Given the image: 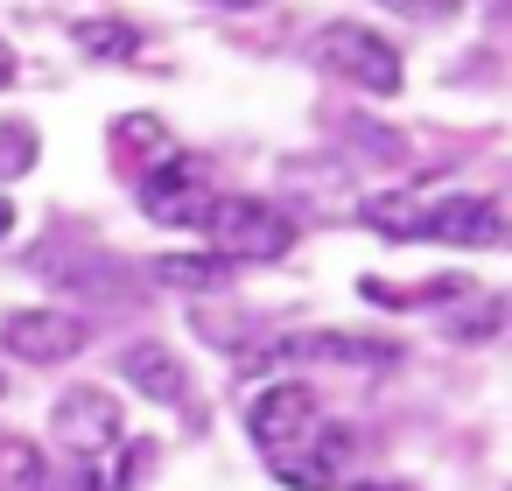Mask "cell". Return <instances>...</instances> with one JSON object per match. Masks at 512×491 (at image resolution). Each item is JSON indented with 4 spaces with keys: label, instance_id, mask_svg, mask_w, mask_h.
<instances>
[{
    "label": "cell",
    "instance_id": "23",
    "mask_svg": "<svg viewBox=\"0 0 512 491\" xmlns=\"http://www.w3.org/2000/svg\"><path fill=\"white\" fill-rule=\"evenodd\" d=\"M8 85H15V50L0 43V92H8Z\"/></svg>",
    "mask_w": 512,
    "mask_h": 491
},
{
    "label": "cell",
    "instance_id": "14",
    "mask_svg": "<svg viewBox=\"0 0 512 491\" xmlns=\"http://www.w3.org/2000/svg\"><path fill=\"white\" fill-rule=\"evenodd\" d=\"M505 330V295H484V288H463V309L442 316V337L456 344H491Z\"/></svg>",
    "mask_w": 512,
    "mask_h": 491
},
{
    "label": "cell",
    "instance_id": "4",
    "mask_svg": "<svg viewBox=\"0 0 512 491\" xmlns=\"http://www.w3.org/2000/svg\"><path fill=\"white\" fill-rule=\"evenodd\" d=\"M92 344V323L71 309H8L0 316V351L22 365H64Z\"/></svg>",
    "mask_w": 512,
    "mask_h": 491
},
{
    "label": "cell",
    "instance_id": "8",
    "mask_svg": "<svg viewBox=\"0 0 512 491\" xmlns=\"http://www.w3.org/2000/svg\"><path fill=\"white\" fill-rule=\"evenodd\" d=\"M344 470H351V428H316L302 449L274 456V477L288 491H344Z\"/></svg>",
    "mask_w": 512,
    "mask_h": 491
},
{
    "label": "cell",
    "instance_id": "3",
    "mask_svg": "<svg viewBox=\"0 0 512 491\" xmlns=\"http://www.w3.org/2000/svg\"><path fill=\"white\" fill-rule=\"evenodd\" d=\"M316 428H323V407H316V393H309L302 379H274V386L253 393V407H246V435L260 442L267 463L288 456V449H302Z\"/></svg>",
    "mask_w": 512,
    "mask_h": 491
},
{
    "label": "cell",
    "instance_id": "22",
    "mask_svg": "<svg viewBox=\"0 0 512 491\" xmlns=\"http://www.w3.org/2000/svg\"><path fill=\"white\" fill-rule=\"evenodd\" d=\"M211 8H225V15H253V8H267V0H211Z\"/></svg>",
    "mask_w": 512,
    "mask_h": 491
},
{
    "label": "cell",
    "instance_id": "16",
    "mask_svg": "<svg viewBox=\"0 0 512 491\" xmlns=\"http://www.w3.org/2000/svg\"><path fill=\"white\" fill-rule=\"evenodd\" d=\"M358 218H365L379 239H421V197H365Z\"/></svg>",
    "mask_w": 512,
    "mask_h": 491
},
{
    "label": "cell",
    "instance_id": "9",
    "mask_svg": "<svg viewBox=\"0 0 512 491\" xmlns=\"http://www.w3.org/2000/svg\"><path fill=\"white\" fill-rule=\"evenodd\" d=\"M274 351L281 358H316V365H358V372H393L400 365V344L358 337V330H302V337H281Z\"/></svg>",
    "mask_w": 512,
    "mask_h": 491
},
{
    "label": "cell",
    "instance_id": "10",
    "mask_svg": "<svg viewBox=\"0 0 512 491\" xmlns=\"http://www.w3.org/2000/svg\"><path fill=\"white\" fill-rule=\"evenodd\" d=\"M281 190H288L295 204L323 211V218H358V190H351L344 162H316V155H302V162H281Z\"/></svg>",
    "mask_w": 512,
    "mask_h": 491
},
{
    "label": "cell",
    "instance_id": "12",
    "mask_svg": "<svg viewBox=\"0 0 512 491\" xmlns=\"http://www.w3.org/2000/svg\"><path fill=\"white\" fill-rule=\"evenodd\" d=\"M148 274H155L162 288H183V295H218V288H232V267H225L218 253H162V260H148Z\"/></svg>",
    "mask_w": 512,
    "mask_h": 491
},
{
    "label": "cell",
    "instance_id": "18",
    "mask_svg": "<svg viewBox=\"0 0 512 491\" xmlns=\"http://www.w3.org/2000/svg\"><path fill=\"white\" fill-rule=\"evenodd\" d=\"M43 484V449L29 435H0V491H36Z\"/></svg>",
    "mask_w": 512,
    "mask_h": 491
},
{
    "label": "cell",
    "instance_id": "17",
    "mask_svg": "<svg viewBox=\"0 0 512 491\" xmlns=\"http://www.w3.org/2000/svg\"><path fill=\"white\" fill-rule=\"evenodd\" d=\"M36 162H43V134L29 120H8V127H0V183L36 176Z\"/></svg>",
    "mask_w": 512,
    "mask_h": 491
},
{
    "label": "cell",
    "instance_id": "19",
    "mask_svg": "<svg viewBox=\"0 0 512 491\" xmlns=\"http://www.w3.org/2000/svg\"><path fill=\"white\" fill-rule=\"evenodd\" d=\"M148 463H155V442H127V456H113V463H106V470H99L85 491H134Z\"/></svg>",
    "mask_w": 512,
    "mask_h": 491
},
{
    "label": "cell",
    "instance_id": "21",
    "mask_svg": "<svg viewBox=\"0 0 512 491\" xmlns=\"http://www.w3.org/2000/svg\"><path fill=\"white\" fill-rule=\"evenodd\" d=\"M386 15H400V22H449L463 0H379Z\"/></svg>",
    "mask_w": 512,
    "mask_h": 491
},
{
    "label": "cell",
    "instance_id": "5",
    "mask_svg": "<svg viewBox=\"0 0 512 491\" xmlns=\"http://www.w3.org/2000/svg\"><path fill=\"white\" fill-rule=\"evenodd\" d=\"M211 204H218V183H211V169L190 162V155H169L162 169L141 176V211H148L155 225H204Z\"/></svg>",
    "mask_w": 512,
    "mask_h": 491
},
{
    "label": "cell",
    "instance_id": "24",
    "mask_svg": "<svg viewBox=\"0 0 512 491\" xmlns=\"http://www.w3.org/2000/svg\"><path fill=\"white\" fill-rule=\"evenodd\" d=\"M8 232H15V204H8V197H0V239H8Z\"/></svg>",
    "mask_w": 512,
    "mask_h": 491
},
{
    "label": "cell",
    "instance_id": "7",
    "mask_svg": "<svg viewBox=\"0 0 512 491\" xmlns=\"http://www.w3.org/2000/svg\"><path fill=\"white\" fill-rule=\"evenodd\" d=\"M421 239L477 253V246H498V239H505V211H498V197H470V190H456V197L421 204Z\"/></svg>",
    "mask_w": 512,
    "mask_h": 491
},
{
    "label": "cell",
    "instance_id": "2",
    "mask_svg": "<svg viewBox=\"0 0 512 491\" xmlns=\"http://www.w3.org/2000/svg\"><path fill=\"white\" fill-rule=\"evenodd\" d=\"M316 64H323L330 78L372 92V99H393L400 78H407L400 43H386V36L365 29V22H323V29H316Z\"/></svg>",
    "mask_w": 512,
    "mask_h": 491
},
{
    "label": "cell",
    "instance_id": "11",
    "mask_svg": "<svg viewBox=\"0 0 512 491\" xmlns=\"http://www.w3.org/2000/svg\"><path fill=\"white\" fill-rule=\"evenodd\" d=\"M120 379H127L141 400H162V407H183V400H190V372H183V358H176L169 344H155V337H141V344L120 351Z\"/></svg>",
    "mask_w": 512,
    "mask_h": 491
},
{
    "label": "cell",
    "instance_id": "1",
    "mask_svg": "<svg viewBox=\"0 0 512 491\" xmlns=\"http://www.w3.org/2000/svg\"><path fill=\"white\" fill-rule=\"evenodd\" d=\"M204 232L225 267H267V260H288V246H295V218L260 197H218Z\"/></svg>",
    "mask_w": 512,
    "mask_h": 491
},
{
    "label": "cell",
    "instance_id": "20",
    "mask_svg": "<svg viewBox=\"0 0 512 491\" xmlns=\"http://www.w3.org/2000/svg\"><path fill=\"white\" fill-rule=\"evenodd\" d=\"M344 141H351V148H365V162H400V155H407V134L372 127V120H344Z\"/></svg>",
    "mask_w": 512,
    "mask_h": 491
},
{
    "label": "cell",
    "instance_id": "15",
    "mask_svg": "<svg viewBox=\"0 0 512 491\" xmlns=\"http://www.w3.org/2000/svg\"><path fill=\"white\" fill-rule=\"evenodd\" d=\"M71 36H78V50H85V57H99V64H127V57L141 50L134 22H120V15H85Z\"/></svg>",
    "mask_w": 512,
    "mask_h": 491
},
{
    "label": "cell",
    "instance_id": "13",
    "mask_svg": "<svg viewBox=\"0 0 512 491\" xmlns=\"http://www.w3.org/2000/svg\"><path fill=\"white\" fill-rule=\"evenodd\" d=\"M113 155H134L141 176H148V169H162V162L176 155V134H169L155 113H120V120H113Z\"/></svg>",
    "mask_w": 512,
    "mask_h": 491
},
{
    "label": "cell",
    "instance_id": "6",
    "mask_svg": "<svg viewBox=\"0 0 512 491\" xmlns=\"http://www.w3.org/2000/svg\"><path fill=\"white\" fill-rule=\"evenodd\" d=\"M50 428H57V442H64L71 456H113V449L127 442L120 400H113L106 386H71V393H57Z\"/></svg>",
    "mask_w": 512,
    "mask_h": 491
},
{
    "label": "cell",
    "instance_id": "25",
    "mask_svg": "<svg viewBox=\"0 0 512 491\" xmlns=\"http://www.w3.org/2000/svg\"><path fill=\"white\" fill-rule=\"evenodd\" d=\"M351 491H400V484H351Z\"/></svg>",
    "mask_w": 512,
    "mask_h": 491
},
{
    "label": "cell",
    "instance_id": "26",
    "mask_svg": "<svg viewBox=\"0 0 512 491\" xmlns=\"http://www.w3.org/2000/svg\"><path fill=\"white\" fill-rule=\"evenodd\" d=\"M0 393H8V379H0Z\"/></svg>",
    "mask_w": 512,
    "mask_h": 491
}]
</instances>
